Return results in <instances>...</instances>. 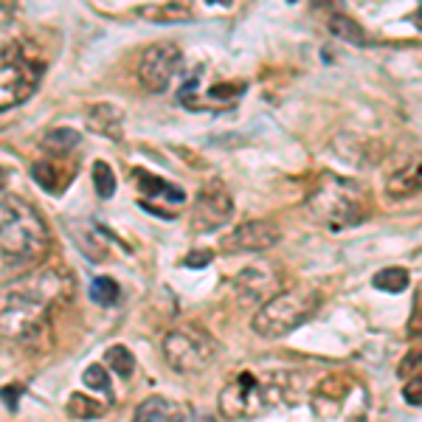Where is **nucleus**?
I'll return each mask as SVG.
<instances>
[{
  "label": "nucleus",
  "instance_id": "5",
  "mask_svg": "<svg viewBox=\"0 0 422 422\" xmlns=\"http://www.w3.org/2000/svg\"><path fill=\"white\" fill-rule=\"evenodd\" d=\"M42 79V62H34L23 45L0 34V110H12L23 104Z\"/></svg>",
  "mask_w": 422,
  "mask_h": 422
},
{
  "label": "nucleus",
  "instance_id": "21",
  "mask_svg": "<svg viewBox=\"0 0 422 422\" xmlns=\"http://www.w3.org/2000/svg\"><path fill=\"white\" fill-rule=\"evenodd\" d=\"M104 364H107V369L110 372H116L118 377H132V372H135V355L124 346V343H113V346H107V352H104Z\"/></svg>",
  "mask_w": 422,
  "mask_h": 422
},
{
  "label": "nucleus",
  "instance_id": "4",
  "mask_svg": "<svg viewBox=\"0 0 422 422\" xmlns=\"http://www.w3.org/2000/svg\"><path fill=\"white\" fill-rule=\"evenodd\" d=\"M310 214L327 226L329 231H343L349 226H358L366 217V203L358 183L341 180L327 175V180L310 194Z\"/></svg>",
  "mask_w": 422,
  "mask_h": 422
},
{
  "label": "nucleus",
  "instance_id": "18",
  "mask_svg": "<svg viewBox=\"0 0 422 422\" xmlns=\"http://www.w3.org/2000/svg\"><path fill=\"white\" fill-rule=\"evenodd\" d=\"M329 31H332L338 40L352 42V45H366V42H369V37H366L364 26H361V23H355L352 17H346V15H341V12L329 17Z\"/></svg>",
  "mask_w": 422,
  "mask_h": 422
},
{
  "label": "nucleus",
  "instance_id": "27",
  "mask_svg": "<svg viewBox=\"0 0 422 422\" xmlns=\"http://www.w3.org/2000/svg\"><path fill=\"white\" fill-rule=\"evenodd\" d=\"M31 178H34L45 192L56 189V172H54L51 164H34V166H31Z\"/></svg>",
  "mask_w": 422,
  "mask_h": 422
},
{
  "label": "nucleus",
  "instance_id": "32",
  "mask_svg": "<svg viewBox=\"0 0 422 422\" xmlns=\"http://www.w3.org/2000/svg\"><path fill=\"white\" fill-rule=\"evenodd\" d=\"M313 6L315 9H338L341 0H313Z\"/></svg>",
  "mask_w": 422,
  "mask_h": 422
},
{
  "label": "nucleus",
  "instance_id": "14",
  "mask_svg": "<svg viewBox=\"0 0 422 422\" xmlns=\"http://www.w3.org/2000/svg\"><path fill=\"white\" fill-rule=\"evenodd\" d=\"M135 178H138L141 192H144L147 197H161V200H172V203H183V200H186L183 189H178L175 183H169V180H164V178H155V175L141 172V169L135 172Z\"/></svg>",
  "mask_w": 422,
  "mask_h": 422
},
{
  "label": "nucleus",
  "instance_id": "16",
  "mask_svg": "<svg viewBox=\"0 0 422 422\" xmlns=\"http://www.w3.org/2000/svg\"><path fill=\"white\" fill-rule=\"evenodd\" d=\"M138 17H144L150 23H189L192 20V9L183 3H164V6H141Z\"/></svg>",
  "mask_w": 422,
  "mask_h": 422
},
{
  "label": "nucleus",
  "instance_id": "30",
  "mask_svg": "<svg viewBox=\"0 0 422 422\" xmlns=\"http://www.w3.org/2000/svg\"><path fill=\"white\" fill-rule=\"evenodd\" d=\"M20 394H23V389H20V386H3V389H0V400H3V403L9 405V411H17V400H20Z\"/></svg>",
  "mask_w": 422,
  "mask_h": 422
},
{
  "label": "nucleus",
  "instance_id": "34",
  "mask_svg": "<svg viewBox=\"0 0 422 422\" xmlns=\"http://www.w3.org/2000/svg\"><path fill=\"white\" fill-rule=\"evenodd\" d=\"M6 20H9V6L3 3V0H0V26H3Z\"/></svg>",
  "mask_w": 422,
  "mask_h": 422
},
{
  "label": "nucleus",
  "instance_id": "25",
  "mask_svg": "<svg viewBox=\"0 0 422 422\" xmlns=\"http://www.w3.org/2000/svg\"><path fill=\"white\" fill-rule=\"evenodd\" d=\"M93 189H96V194L102 200H107V197L116 194V175H113V169H110L107 161H96L93 164Z\"/></svg>",
  "mask_w": 422,
  "mask_h": 422
},
{
  "label": "nucleus",
  "instance_id": "7",
  "mask_svg": "<svg viewBox=\"0 0 422 422\" xmlns=\"http://www.w3.org/2000/svg\"><path fill=\"white\" fill-rule=\"evenodd\" d=\"M270 405H279V389L267 386L253 372H240L237 380L220 391V414L226 419H248Z\"/></svg>",
  "mask_w": 422,
  "mask_h": 422
},
{
  "label": "nucleus",
  "instance_id": "12",
  "mask_svg": "<svg viewBox=\"0 0 422 422\" xmlns=\"http://www.w3.org/2000/svg\"><path fill=\"white\" fill-rule=\"evenodd\" d=\"M68 228H70V240L77 242V248L88 259H93V262H104L107 259V245L99 237L96 226H91V223H74V226H68Z\"/></svg>",
  "mask_w": 422,
  "mask_h": 422
},
{
  "label": "nucleus",
  "instance_id": "9",
  "mask_svg": "<svg viewBox=\"0 0 422 422\" xmlns=\"http://www.w3.org/2000/svg\"><path fill=\"white\" fill-rule=\"evenodd\" d=\"M234 217V200L223 186H205L200 189L194 205H192V231L194 234H211L228 226Z\"/></svg>",
  "mask_w": 422,
  "mask_h": 422
},
{
  "label": "nucleus",
  "instance_id": "35",
  "mask_svg": "<svg viewBox=\"0 0 422 422\" xmlns=\"http://www.w3.org/2000/svg\"><path fill=\"white\" fill-rule=\"evenodd\" d=\"M6 180H9V172H6L3 166H0V189H3V186H6Z\"/></svg>",
  "mask_w": 422,
  "mask_h": 422
},
{
  "label": "nucleus",
  "instance_id": "13",
  "mask_svg": "<svg viewBox=\"0 0 422 422\" xmlns=\"http://www.w3.org/2000/svg\"><path fill=\"white\" fill-rule=\"evenodd\" d=\"M121 118H124V113L113 104H96V107L88 110V127L93 132H102V135H110V138L121 135Z\"/></svg>",
  "mask_w": 422,
  "mask_h": 422
},
{
  "label": "nucleus",
  "instance_id": "28",
  "mask_svg": "<svg viewBox=\"0 0 422 422\" xmlns=\"http://www.w3.org/2000/svg\"><path fill=\"white\" fill-rule=\"evenodd\" d=\"M403 397H405V403H411L414 408H419V403H422V377H419V375L411 377V383L405 386Z\"/></svg>",
  "mask_w": 422,
  "mask_h": 422
},
{
  "label": "nucleus",
  "instance_id": "37",
  "mask_svg": "<svg viewBox=\"0 0 422 422\" xmlns=\"http://www.w3.org/2000/svg\"><path fill=\"white\" fill-rule=\"evenodd\" d=\"M169 422H183V416H180V414H175V416H172Z\"/></svg>",
  "mask_w": 422,
  "mask_h": 422
},
{
  "label": "nucleus",
  "instance_id": "24",
  "mask_svg": "<svg viewBox=\"0 0 422 422\" xmlns=\"http://www.w3.org/2000/svg\"><path fill=\"white\" fill-rule=\"evenodd\" d=\"M68 414L77 416V419H91V416H102L104 414V405L91 400L88 394H70L68 400Z\"/></svg>",
  "mask_w": 422,
  "mask_h": 422
},
{
  "label": "nucleus",
  "instance_id": "26",
  "mask_svg": "<svg viewBox=\"0 0 422 422\" xmlns=\"http://www.w3.org/2000/svg\"><path fill=\"white\" fill-rule=\"evenodd\" d=\"M82 383L91 389V391H110V372L99 364H91L85 372H82Z\"/></svg>",
  "mask_w": 422,
  "mask_h": 422
},
{
  "label": "nucleus",
  "instance_id": "22",
  "mask_svg": "<svg viewBox=\"0 0 422 422\" xmlns=\"http://www.w3.org/2000/svg\"><path fill=\"white\" fill-rule=\"evenodd\" d=\"M408 281H411V276H408L405 267H386V270L375 273L372 285L377 290H383V293H403L408 288Z\"/></svg>",
  "mask_w": 422,
  "mask_h": 422
},
{
  "label": "nucleus",
  "instance_id": "29",
  "mask_svg": "<svg viewBox=\"0 0 422 422\" xmlns=\"http://www.w3.org/2000/svg\"><path fill=\"white\" fill-rule=\"evenodd\" d=\"M211 251H192L186 259H183V265L186 267H205V265H211Z\"/></svg>",
  "mask_w": 422,
  "mask_h": 422
},
{
  "label": "nucleus",
  "instance_id": "10",
  "mask_svg": "<svg viewBox=\"0 0 422 422\" xmlns=\"http://www.w3.org/2000/svg\"><path fill=\"white\" fill-rule=\"evenodd\" d=\"M279 240H281V231L276 223L248 220V223L237 226L223 240V251H228V253H262V251H270Z\"/></svg>",
  "mask_w": 422,
  "mask_h": 422
},
{
  "label": "nucleus",
  "instance_id": "19",
  "mask_svg": "<svg viewBox=\"0 0 422 422\" xmlns=\"http://www.w3.org/2000/svg\"><path fill=\"white\" fill-rule=\"evenodd\" d=\"M245 93V85H231V82H217L205 91V104L203 110H220V107H231L240 96Z\"/></svg>",
  "mask_w": 422,
  "mask_h": 422
},
{
  "label": "nucleus",
  "instance_id": "3",
  "mask_svg": "<svg viewBox=\"0 0 422 422\" xmlns=\"http://www.w3.org/2000/svg\"><path fill=\"white\" fill-rule=\"evenodd\" d=\"M318 307H321V293L310 285H299V288L281 290V293H273L270 299H265V304L253 315L251 327L256 335L276 341V338L290 335L302 324H307Z\"/></svg>",
  "mask_w": 422,
  "mask_h": 422
},
{
  "label": "nucleus",
  "instance_id": "17",
  "mask_svg": "<svg viewBox=\"0 0 422 422\" xmlns=\"http://www.w3.org/2000/svg\"><path fill=\"white\" fill-rule=\"evenodd\" d=\"M419 192V166L414 164V166H403L400 172H394L391 178H389V183H386V194L389 197H397V200H403V197H411V194H416Z\"/></svg>",
  "mask_w": 422,
  "mask_h": 422
},
{
  "label": "nucleus",
  "instance_id": "23",
  "mask_svg": "<svg viewBox=\"0 0 422 422\" xmlns=\"http://www.w3.org/2000/svg\"><path fill=\"white\" fill-rule=\"evenodd\" d=\"M91 299L102 307H113L118 302V285L110 276H96L91 281Z\"/></svg>",
  "mask_w": 422,
  "mask_h": 422
},
{
  "label": "nucleus",
  "instance_id": "31",
  "mask_svg": "<svg viewBox=\"0 0 422 422\" xmlns=\"http://www.w3.org/2000/svg\"><path fill=\"white\" fill-rule=\"evenodd\" d=\"M416 369H419V349H411V355L400 364V375H403V377H408L411 372H414V375H419Z\"/></svg>",
  "mask_w": 422,
  "mask_h": 422
},
{
  "label": "nucleus",
  "instance_id": "38",
  "mask_svg": "<svg viewBox=\"0 0 422 422\" xmlns=\"http://www.w3.org/2000/svg\"><path fill=\"white\" fill-rule=\"evenodd\" d=\"M288 3H296V0H288Z\"/></svg>",
  "mask_w": 422,
  "mask_h": 422
},
{
  "label": "nucleus",
  "instance_id": "6",
  "mask_svg": "<svg viewBox=\"0 0 422 422\" xmlns=\"http://www.w3.org/2000/svg\"><path fill=\"white\" fill-rule=\"evenodd\" d=\"M164 358L175 372L194 375L217 358V341L197 324L175 327L164 338Z\"/></svg>",
  "mask_w": 422,
  "mask_h": 422
},
{
  "label": "nucleus",
  "instance_id": "8",
  "mask_svg": "<svg viewBox=\"0 0 422 422\" xmlns=\"http://www.w3.org/2000/svg\"><path fill=\"white\" fill-rule=\"evenodd\" d=\"M180 65H183V54L175 42H169V40L153 42L138 62V82L153 93H164L172 85Z\"/></svg>",
  "mask_w": 422,
  "mask_h": 422
},
{
  "label": "nucleus",
  "instance_id": "15",
  "mask_svg": "<svg viewBox=\"0 0 422 422\" xmlns=\"http://www.w3.org/2000/svg\"><path fill=\"white\" fill-rule=\"evenodd\" d=\"M82 144V135L74 127H54L51 132H45L42 138V150L51 155H68Z\"/></svg>",
  "mask_w": 422,
  "mask_h": 422
},
{
  "label": "nucleus",
  "instance_id": "36",
  "mask_svg": "<svg viewBox=\"0 0 422 422\" xmlns=\"http://www.w3.org/2000/svg\"><path fill=\"white\" fill-rule=\"evenodd\" d=\"M205 3H231V0H205Z\"/></svg>",
  "mask_w": 422,
  "mask_h": 422
},
{
  "label": "nucleus",
  "instance_id": "33",
  "mask_svg": "<svg viewBox=\"0 0 422 422\" xmlns=\"http://www.w3.org/2000/svg\"><path fill=\"white\" fill-rule=\"evenodd\" d=\"M411 332L419 335V293H416V302H414V324H411Z\"/></svg>",
  "mask_w": 422,
  "mask_h": 422
},
{
  "label": "nucleus",
  "instance_id": "11",
  "mask_svg": "<svg viewBox=\"0 0 422 422\" xmlns=\"http://www.w3.org/2000/svg\"><path fill=\"white\" fill-rule=\"evenodd\" d=\"M276 285H279V279H276V270L265 262L253 265V267H245L237 279H234V290L240 299L245 302H262V299H270L276 293Z\"/></svg>",
  "mask_w": 422,
  "mask_h": 422
},
{
  "label": "nucleus",
  "instance_id": "1",
  "mask_svg": "<svg viewBox=\"0 0 422 422\" xmlns=\"http://www.w3.org/2000/svg\"><path fill=\"white\" fill-rule=\"evenodd\" d=\"M70 281L59 267L26 270L0 288V332L15 341H34L65 302Z\"/></svg>",
  "mask_w": 422,
  "mask_h": 422
},
{
  "label": "nucleus",
  "instance_id": "20",
  "mask_svg": "<svg viewBox=\"0 0 422 422\" xmlns=\"http://www.w3.org/2000/svg\"><path fill=\"white\" fill-rule=\"evenodd\" d=\"M172 416L175 414H172L169 400H164V397H147L144 403L135 408L132 422H169Z\"/></svg>",
  "mask_w": 422,
  "mask_h": 422
},
{
  "label": "nucleus",
  "instance_id": "2",
  "mask_svg": "<svg viewBox=\"0 0 422 422\" xmlns=\"http://www.w3.org/2000/svg\"><path fill=\"white\" fill-rule=\"evenodd\" d=\"M51 248L42 217L17 194L0 192V279L31 270Z\"/></svg>",
  "mask_w": 422,
  "mask_h": 422
}]
</instances>
